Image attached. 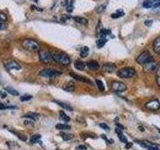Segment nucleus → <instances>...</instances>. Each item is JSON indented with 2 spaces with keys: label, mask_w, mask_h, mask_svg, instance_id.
Listing matches in <instances>:
<instances>
[{
  "label": "nucleus",
  "mask_w": 160,
  "mask_h": 150,
  "mask_svg": "<svg viewBox=\"0 0 160 150\" xmlns=\"http://www.w3.org/2000/svg\"><path fill=\"white\" fill-rule=\"evenodd\" d=\"M51 55H52L53 61L58 63L59 65H62V66H68L70 64V61H71L70 57L64 52H60V51L51 52Z\"/></svg>",
  "instance_id": "nucleus-1"
},
{
  "label": "nucleus",
  "mask_w": 160,
  "mask_h": 150,
  "mask_svg": "<svg viewBox=\"0 0 160 150\" xmlns=\"http://www.w3.org/2000/svg\"><path fill=\"white\" fill-rule=\"evenodd\" d=\"M21 45L25 50L30 52H38L41 49L40 44L33 39H24L21 42Z\"/></svg>",
  "instance_id": "nucleus-2"
},
{
  "label": "nucleus",
  "mask_w": 160,
  "mask_h": 150,
  "mask_svg": "<svg viewBox=\"0 0 160 150\" xmlns=\"http://www.w3.org/2000/svg\"><path fill=\"white\" fill-rule=\"evenodd\" d=\"M38 55H39L40 61H41L42 63H44V64H48V63L53 61L51 52H50L49 50H47V49H40L38 51Z\"/></svg>",
  "instance_id": "nucleus-3"
},
{
  "label": "nucleus",
  "mask_w": 160,
  "mask_h": 150,
  "mask_svg": "<svg viewBox=\"0 0 160 150\" xmlns=\"http://www.w3.org/2000/svg\"><path fill=\"white\" fill-rule=\"evenodd\" d=\"M62 74V72L58 71L55 69H50V68H45L41 70V72L39 73V75L41 77H46V78H56Z\"/></svg>",
  "instance_id": "nucleus-4"
},
{
  "label": "nucleus",
  "mask_w": 160,
  "mask_h": 150,
  "mask_svg": "<svg viewBox=\"0 0 160 150\" xmlns=\"http://www.w3.org/2000/svg\"><path fill=\"white\" fill-rule=\"evenodd\" d=\"M120 78H131L135 75V70L132 67H124L117 72Z\"/></svg>",
  "instance_id": "nucleus-5"
},
{
  "label": "nucleus",
  "mask_w": 160,
  "mask_h": 150,
  "mask_svg": "<svg viewBox=\"0 0 160 150\" xmlns=\"http://www.w3.org/2000/svg\"><path fill=\"white\" fill-rule=\"evenodd\" d=\"M4 67L8 70H20L21 65L13 59H7L4 61Z\"/></svg>",
  "instance_id": "nucleus-6"
},
{
  "label": "nucleus",
  "mask_w": 160,
  "mask_h": 150,
  "mask_svg": "<svg viewBox=\"0 0 160 150\" xmlns=\"http://www.w3.org/2000/svg\"><path fill=\"white\" fill-rule=\"evenodd\" d=\"M151 59H152L151 54H150V53L147 51V50H145V51H143V52L137 57L136 61H137V63L140 64V65H144L145 63L148 62L149 60H151Z\"/></svg>",
  "instance_id": "nucleus-7"
},
{
  "label": "nucleus",
  "mask_w": 160,
  "mask_h": 150,
  "mask_svg": "<svg viewBox=\"0 0 160 150\" xmlns=\"http://www.w3.org/2000/svg\"><path fill=\"white\" fill-rule=\"evenodd\" d=\"M111 88L115 92H123V91H125V90L127 89V86H126V84L123 83V82L113 81L112 84H111Z\"/></svg>",
  "instance_id": "nucleus-8"
},
{
  "label": "nucleus",
  "mask_w": 160,
  "mask_h": 150,
  "mask_svg": "<svg viewBox=\"0 0 160 150\" xmlns=\"http://www.w3.org/2000/svg\"><path fill=\"white\" fill-rule=\"evenodd\" d=\"M144 70L145 71H147V72H152V71H155V70L157 69L158 67V64L157 62L155 61V60L151 59V60H149L148 62H146L144 65Z\"/></svg>",
  "instance_id": "nucleus-9"
},
{
  "label": "nucleus",
  "mask_w": 160,
  "mask_h": 150,
  "mask_svg": "<svg viewBox=\"0 0 160 150\" xmlns=\"http://www.w3.org/2000/svg\"><path fill=\"white\" fill-rule=\"evenodd\" d=\"M160 6V0H146L143 2V7L146 9L158 8Z\"/></svg>",
  "instance_id": "nucleus-10"
},
{
  "label": "nucleus",
  "mask_w": 160,
  "mask_h": 150,
  "mask_svg": "<svg viewBox=\"0 0 160 150\" xmlns=\"http://www.w3.org/2000/svg\"><path fill=\"white\" fill-rule=\"evenodd\" d=\"M145 108H147L148 110H151V111H156L160 108V102L158 100L154 99L152 101H149L145 104Z\"/></svg>",
  "instance_id": "nucleus-11"
},
{
  "label": "nucleus",
  "mask_w": 160,
  "mask_h": 150,
  "mask_svg": "<svg viewBox=\"0 0 160 150\" xmlns=\"http://www.w3.org/2000/svg\"><path fill=\"white\" fill-rule=\"evenodd\" d=\"M102 70L106 73H112L116 70V65L114 63H105L102 66Z\"/></svg>",
  "instance_id": "nucleus-12"
},
{
  "label": "nucleus",
  "mask_w": 160,
  "mask_h": 150,
  "mask_svg": "<svg viewBox=\"0 0 160 150\" xmlns=\"http://www.w3.org/2000/svg\"><path fill=\"white\" fill-rule=\"evenodd\" d=\"M71 75V77L74 78L75 80H77V81H81V82H85V83H88V84H91L92 82L90 81V80L86 77H84V76H80V75H77V74H73L71 73L70 74Z\"/></svg>",
  "instance_id": "nucleus-13"
},
{
  "label": "nucleus",
  "mask_w": 160,
  "mask_h": 150,
  "mask_svg": "<svg viewBox=\"0 0 160 150\" xmlns=\"http://www.w3.org/2000/svg\"><path fill=\"white\" fill-rule=\"evenodd\" d=\"M63 90H65V91H68V92L74 91V90H75V84H74V82L69 81L67 83H65L63 85Z\"/></svg>",
  "instance_id": "nucleus-14"
},
{
  "label": "nucleus",
  "mask_w": 160,
  "mask_h": 150,
  "mask_svg": "<svg viewBox=\"0 0 160 150\" xmlns=\"http://www.w3.org/2000/svg\"><path fill=\"white\" fill-rule=\"evenodd\" d=\"M153 50L155 53L160 55V37H157L153 42Z\"/></svg>",
  "instance_id": "nucleus-15"
},
{
  "label": "nucleus",
  "mask_w": 160,
  "mask_h": 150,
  "mask_svg": "<svg viewBox=\"0 0 160 150\" xmlns=\"http://www.w3.org/2000/svg\"><path fill=\"white\" fill-rule=\"evenodd\" d=\"M64 5L66 6V10L68 13H71L74 10V5H73V0H66L64 2Z\"/></svg>",
  "instance_id": "nucleus-16"
},
{
  "label": "nucleus",
  "mask_w": 160,
  "mask_h": 150,
  "mask_svg": "<svg viewBox=\"0 0 160 150\" xmlns=\"http://www.w3.org/2000/svg\"><path fill=\"white\" fill-rule=\"evenodd\" d=\"M87 67L89 69H91V70H98L99 67H100V65L98 64L97 61H94V60H91V61H89L87 64Z\"/></svg>",
  "instance_id": "nucleus-17"
},
{
  "label": "nucleus",
  "mask_w": 160,
  "mask_h": 150,
  "mask_svg": "<svg viewBox=\"0 0 160 150\" xmlns=\"http://www.w3.org/2000/svg\"><path fill=\"white\" fill-rule=\"evenodd\" d=\"M85 63L82 62V61H80V60H76V61L74 62V67L76 68L77 70H80V71H83V70L85 69Z\"/></svg>",
  "instance_id": "nucleus-18"
},
{
  "label": "nucleus",
  "mask_w": 160,
  "mask_h": 150,
  "mask_svg": "<svg viewBox=\"0 0 160 150\" xmlns=\"http://www.w3.org/2000/svg\"><path fill=\"white\" fill-rule=\"evenodd\" d=\"M73 19H74L77 23H79V24H82V25H87V24H88V20H87L86 18H84V17H81V16H75V17H73Z\"/></svg>",
  "instance_id": "nucleus-19"
},
{
  "label": "nucleus",
  "mask_w": 160,
  "mask_h": 150,
  "mask_svg": "<svg viewBox=\"0 0 160 150\" xmlns=\"http://www.w3.org/2000/svg\"><path fill=\"white\" fill-rule=\"evenodd\" d=\"M24 118H28V119H31L33 120V121H36V120H38L39 116L36 114V113H33V112H29V113H26L23 116Z\"/></svg>",
  "instance_id": "nucleus-20"
},
{
  "label": "nucleus",
  "mask_w": 160,
  "mask_h": 150,
  "mask_svg": "<svg viewBox=\"0 0 160 150\" xmlns=\"http://www.w3.org/2000/svg\"><path fill=\"white\" fill-rule=\"evenodd\" d=\"M89 54V48L87 46H83L80 48V56H81L82 58H85L87 57Z\"/></svg>",
  "instance_id": "nucleus-21"
},
{
  "label": "nucleus",
  "mask_w": 160,
  "mask_h": 150,
  "mask_svg": "<svg viewBox=\"0 0 160 150\" xmlns=\"http://www.w3.org/2000/svg\"><path fill=\"white\" fill-rule=\"evenodd\" d=\"M106 42H107V39H106V37H101V38H99L98 40H97V42H96V44H97V47L98 48H102L105 44H106Z\"/></svg>",
  "instance_id": "nucleus-22"
},
{
  "label": "nucleus",
  "mask_w": 160,
  "mask_h": 150,
  "mask_svg": "<svg viewBox=\"0 0 160 150\" xmlns=\"http://www.w3.org/2000/svg\"><path fill=\"white\" fill-rule=\"evenodd\" d=\"M115 131H116V133L118 134V137H119V139L121 140L122 142H124V143L127 142L126 137H125L124 135H123V133L121 132V130H119V128H116V129H115Z\"/></svg>",
  "instance_id": "nucleus-23"
},
{
  "label": "nucleus",
  "mask_w": 160,
  "mask_h": 150,
  "mask_svg": "<svg viewBox=\"0 0 160 150\" xmlns=\"http://www.w3.org/2000/svg\"><path fill=\"white\" fill-rule=\"evenodd\" d=\"M124 15V12L122 11V10H117L115 13H112L111 14V18L113 19H116V18H120V17H122Z\"/></svg>",
  "instance_id": "nucleus-24"
},
{
  "label": "nucleus",
  "mask_w": 160,
  "mask_h": 150,
  "mask_svg": "<svg viewBox=\"0 0 160 150\" xmlns=\"http://www.w3.org/2000/svg\"><path fill=\"white\" fill-rule=\"evenodd\" d=\"M54 102L55 103H57L59 106H61L65 109H67V110H72V107L70 106V105H66V103H64V102H61V101H57V100H54Z\"/></svg>",
  "instance_id": "nucleus-25"
},
{
  "label": "nucleus",
  "mask_w": 160,
  "mask_h": 150,
  "mask_svg": "<svg viewBox=\"0 0 160 150\" xmlns=\"http://www.w3.org/2000/svg\"><path fill=\"white\" fill-rule=\"evenodd\" d=\"M5 90H6V91H7L9 94L14 95V96H18V95H19V93H18L17 90H15V89H13V88H11V87H6V88H5Z\"/></svg>",
  "instance_id": "nucleus-26"
},
{
  "label": "nucleus",
  "mask_w": 160,
  "mask_h": 150,
  "mask_svg": "<svg viewBox=\"0 0 160 150\" xmlns=\"http://www.w3.org/2000/svg\"><path fill=\"white\" fill-rule=\"evenodd\" d=\"M59 116H60V118H61V120H64L65 122H69V121H70V117L67 116V115L65 114L64 111H60Z\"/></svg>",
  "instance_id": "nucleus-27"
},
{
  "label": "nucleus",
  "mask_w": 160,
  "mask_h": 150,
  "mask_svg": "<svg viewBox=\"0 0 160 150\" xmlns=\"http://www.w3.org/2000/svg\"><path fill=\"white\" fill-rule=\"evenodd\" d=\"M40 138H41V136H40L39 134H35V135H33L31 138H30V143H32V144L37 143V141H39Z\"/></svg>",
  "instance_id": "nucleus-28"
},
{
  "label": "nucleus",
  "mask_w": 160,
  "mask_h": 150,
  "mask_svg": "<svg viewBox=\"0 0 160 150\" xmlns=\"http://www.w3.org/2000/svg\"><path fill=\"white\" fill-rule=\"evenodd\" d=\"M95 81H96L97 87H98V89L100 90V91H104V90H105V86H104V84H103V82L101 81V80L96 79Z\"/></svg>",
  "instance_id": "nucleus-29"
},
{
  "label": "nucleus",
  "mask_w": 160,
  "mask_h": 150,
  "mask_svg": "<svg viewBox=\"0 0 160 150\" xmlns=\"http://www.w3.org/2000/svg\"><path fill=\"white\" fill-rule=\"evenodd\" d=\"M56 128L58 130H68V129H70V126H68L66 124H57Z\"/></svg>",
  "instance_id": "nucleus-30"
},
{
  "label": "nucleus",
  "mask_w": 160,
  "mask_h": 150,
  "mask_svg": "<svg viewBox=\"0 0 160 150\" xmlns=\"http://www.w3.org/2000/svg\"><path fill=\"white\" fill-rule=\"evenodd\" d=\"M62 136V138L64 139V140H71L72 138H73V134H65V133H61L60 134Z\"/></svg>",
  "instance_id": "nucleus-31"
},
{
  "label": "nucleus",
  "mask_w": 160,
  "mask_h": 150,
  "mask_svg": "<svg viewBox=\"0 0 160 150\" xmlns=\"http://www.w3.org/2000/svg\"><path fill=\"white\" fill-rule=\"evenodd\" d=\"M105 8H106V4L99 5V6L96 8V12H97V13H101V12H103L104 10H105Z\"/></svg>",
  "instance_id": "nucleus-32"
},
{
  "label": "nucleus",
  "mask_w": 160,
  "mask_h": 150,
  "mask_svg": "<svg viewBox=\"0 0 160 150\" xmlns=\"http://www.w3.org/2000/svg\"><path fill=\"white\" fill-rule=\"evenodd\" d=\"M30 99H32V96L29 94H25V95H23V96L20 97V100H21V101H28V100H30Z\"/></svg>",
  "instance_id": "nucleus-33"
},
{
  "label": "nucleus",
  "mask_w": 160,
  "mask_h": 150,
  "mask_svg": "<svg viewBox=\"0 0 160 150\" xmlns=\"http://www.w3.org/2000/svg\"><path fill=\"white\" fill-rule=\"evenodd\" d=\"M156 82L160 86V66L157 68V71H156Z\"/></svg>",
  "instance_id": "nucleus-34"
},
{
  "label": "nucleus",
  "mask_w": 160,
  "mask_h": 150,
  "mask_svg": "<svg viewBox=\"0 0 160 150\" xmlns=\"http://www.w3.org/2000/svg\"><path fill=\"white\" fill-rule=\"evenodd\" d=\"M72 17L71 16H68V15H61V21L62 22H65V21H67V20H70Z\"/></svg>",
  "instance_id": "nucleus-35"
},
{
  "label": "nucleus",
  "mask_w": 160,
  "mask_h": 150,
  "mask_svg": "<svg viewBox=\"0 0 160 150\" xmlns=\"http://www.w3.org/2000/svg\"><path fill=\"white\" fill-rule=\"evenodd\" d=\"M24 124L25 125H30V126H33V120H31V119H25L24 120Z\"/></svg>",
  "instance_id": "nucleus-36"
},
{
  "label": "nucleus",
  "mask_w": 160,
  "mask_h": 150,
  "mask_svg": "<svg viewBox=\"0 0 160 150\" xmlns=\"http://www.w3.org/2000/svg\"><path fill=\"white\" fill-rule=\"evenodd\" d=\"M148 150H160V148L157 146V145L151 144V145H150V146L148 147Z\"/></svg>",
  "instance_id": "nucleus-37"
},
{
  "label": "nucleus",
  "mask_w": 160,
  "mask_h": 150,
  "mask_svg": "<svg viewBox=\"0 0 160 150\" xmlns=\"http://www.w3.org/2000/svg\"><path fill=\"white\" fill-rule=\"evenodd\" d=\"M11 132H13L14 134H16V135H17V136H18V137H19L20 139H22V140H23V141H26V139H27V138H26V137H24V136H23V135H21V134H19V133H17V132H15V131H12V130H11Z\"/></svg>",
  "instance_id": "nucleus-38"
},
{
  "label": "nucleus",
  "mask_w": 160,
  "mask_h": 150,
  "mask_svg": "<svg viewBox=\"0 0 160 150\" xmlns=\"http://www.w3.org/2000/svg\"><path fill=\"white\" fill-rule=\"evenodd\" d=\"M6 15L5 14H3V13H0V21L1 22H3V21H5V20H6Z\"/></svg>",
  "instance_id": "nucleus-39"
},
{
  "label": "nucleus",
  "mask_w": 160,
  "mask_h": 150,
  "mask_svg": "<svg viewBox=\"0 0 160 150\" xmlns=\"http://www.w3.org/2000/svg\"><path fill=\"white\" fill-rule=\"evenodd\" d=\"M100 127H101L102 129H105V130H109L108 125H106L105 123H100Z\"/></svg>",
  "instance_id": "nucleus-40"
},
{
  "label": "nucleus",
  "mask_w": 160,
  "mask_h": 150,
  "mask_svg": "<svg viewBox=\"0 0 160 150\" xmlns=\"http://www.w3.org/2000/svg\"><path fill=\"white\" fill-rule=\"evenodd\" d=\"M7 96V93L5 92V91H1V90H0V97L1 98H5Z\"/></svg>",
  "instance_id": "nucleus-41"
},
{
  "label": "nucleus",
  "mask_w": 160,
  "mask_h": 150,
  "mask_svg": "<svg viewBox=\"0 0 160 150\" xmlns=\"http://www.w3.org/2000/svg\"><path fill=\"white\" fill-rule=\"evenodd\" d=\"M144 23L146 24V26H150V25L153 23V21H152V20H145Z\"/></svg>",
  "instance_id": "nucleus-42"
},
{
  "label": "nucleus",
  "mask_w": 160,
  "mask_h": 150,
  "mask_svg": "<svg viewBox=\"0 0 160 150\" xmlns=\"http://www.w3.org/2000/svg\"><path fill=\"white\" fill-rule=\"evenodd\" d=\"M4 28H6V24H4L3 22L0 21V29H4Z\"/></svg>",
  "instance_id": "nucleus-43"
},
{
  "label": "nucleus",
  "mask_w": 160,
  "mask_h": 150,
  "mask_svg": "<svg viewBox=\"0 0 160 150\" xmlns=\"http://www.w3.org/2000/svg\"><path fill=\"white\" fill-rule=\"evenodd\" d=\"M86 149V146H84V145H80V146L77 147V150H85Z\"/></svg>",
  "instance_id": "nucleus-44"
}]
</instances>
